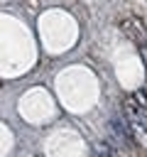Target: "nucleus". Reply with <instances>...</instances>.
<instances>
[{"mask_svg":"<svg viewBox=\"0 0 147 157\" xmlns=\"http://www.w3.org/2000/svg\"><path fill=\"white\" fill-rule=\"evenodd\" d=\"M125 125L130 137L147 150V108L140 105L135 98L125 101Z\"/></svg>","mask_w":147,"mask_h":157,"instance_id":"1","label":"nucleus"},{"mask_svg":"<svg viewBox=\"0 0 147 157\" xmlns=\"http://www.w3.org/2000/svg\"><path fill=\"white\" fill-rule=\"evenodd\" d=\"M96 157H120V155L110 142H98L96 145Z\"/></svg>","mask_w":147,"mask_h":157,"instance_id":"2","label":"nucleus"},{"mask_svg":"<svg viewBox=\"0 0 147 157\" xmlns=\"http://www.w3.org/2000/svg\"><path fill=\"white\" fill-rule=\"evenodd\" d=\"M140 54H142V61H145V69H147V47L145 44L140 47Z\"/></svg>","mask_w":147,"mask_h":157,"instance_id":"3","label":"nucleus"}]
</instances>
